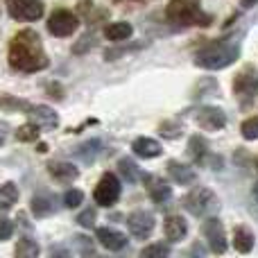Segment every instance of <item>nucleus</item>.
Segmentation results:
<instances>
[{"mask_svg": "<svg viewBox=\"0 0 258 258\" xmlns=\"http://www.w3.org/2000/svg\"><path fill=\"white\" fill-rule=\"evenodd\" d=\"M9 66L18 73H39L48 68V54L43 50L41 36L34 30H21L9 41L7 50Z\"/></svg>", "mask_w": 258, "mask_h": 258, "instance_id": "f257e3e1", "label": "nucleus"}, {"mask_svg": "<svg viewBox=\"0 0 258 258\" xmlns=\"http://www.w3.org/2000/svg\"><path fill=\"white\" fill-rule=\"evenodd\" d=\"M240 57V43L238 39L229 36V39H218L211 43L202 45L200 50H195V63L206 71H222V68L231 66L233 61H238Z\"/></svg>", "mask_w": 258, "mask_h": 258, "instance_id": "f03ea898", "label": "nucleus"}, {"mask_svg": "<svg viewBox=\"0 0 258 258\" xmlns=\"http://www.w3.org/2000/svg\"><path fill=\"white\" fill-rule=\"evenodd\" d=\"M165 18L177 27H209L213 16L202 9L200 0H170L165 7Z\"/></svg>", "mask_w": 258, "mask_h": 258, "instance_id": "7ed1b4c3", "label": "nucleus"}, {"mask_svg": "<svg viewBox=\"0 0 258 258\" xmlns=\"http://www.w3.org/2000/svg\"><path fill=\"white\" fill-rule=\"evenodd\" d=\"M258 93V73L254 66H245L233 77V95L242 107H249L254 95Z\"/></svg>", "mask_w": 258, "mask_h": 258, "instance_id": "20e7f679", "label": "nucleus"}, {"mask_svg": "<svg viewBox=\"0 0 258 258\" xmlns=\"http://www.w3.org/2000/svg\"><path fill=\"white\" fill-rule=\"evenodd\" d=\"M77 27H80V18L71 9H54L48 16V32L52 36H59V39L75 34Z\"/></svg>", "mask_w": 258, "mask_h": 258, "instance_id": "39448f33", "label": "nucleus"}, {"mask_svg": "<svg viewBox=\"0 0 258 258\" xmlns=\"http://www.w3.org/2000/svg\"><path fill=\"white\" fill-rule=\"evenodd\" d=\"M9 16L21 23H34L43 16V3L41 0H5Z\"/></svg>", "mask_w": 258, "mask_h": 258, "instance_id": "423d86ee", "label": "nucleus"}, {"mask_svg": "<svg viewBox=\"0 0 258 258\" xmlns=\"http://www.w3.org/2000/svg\"><path fill=\"white\" fill-rule=\"evenodd\" d=\"M95 202H98L100 206H113L118 202V197H120V181H118V177L113 172H104L102 179L98 181V186H95Z\"/></svg>", "mask_w": 258, "mask_h": 258, "instance_id": "0eeeda50", "label": "nucleus"}, {"mask_svg": "<svg viewBox=\"0 0 258 258\" xmlns=\"http://www.w3.org/2000/svg\"><path fill=\"white\" fill-rule=\"evenodd\" d=\"M213 202H215V195L209 190V188H192V190L183 197L181 204L188 213H192L195 218H202Z\"/></svg>", "mask_w": 258, "mask_h": 258, "instance_id": "6e6552de", "label": "nucleus"}, {"mask_svg": "<svg viewBox=\"0 0 258 258\" xmlns=\"http://www.w3.org/2000/svg\"><path fill=\"white\" fill-rule=\"evenodd\" d=\"M206 240H209V247L213 254H224L227 251V233H224V227L218 218H209L202 227Z\"/></svg>", "mask_w": 258, "mask_h": 258, "instance_id": "1a4fd4ad", "label": "nucleus"}, {"mask_svg": "<svg viewBox=\"0 0 258 258\" xmlns=\"http://www.w3.org/2000/svg\"><path fill=\"white\" fill-rule=\"evenodd\" d=\"M154 215L147 213V211H136V213L129 215L127 220V227L129 231H132V236L136 238V240H145V238L152 236V231H154Z\"/></svg>", "mask_w": 258, "mask_h": 258, "instance_id": "9d476101", "label": "nucleus"}, {"mask_svg": "<svg viewBox=\"0 0 258 258\" xmlns=\"http://www.w3.org/2000/svg\"><path fill=\"white\" fill-rule=\"evenodd\" d=\"M195 120L197 125L202 129H206V132H218V129H222L227 125V116H224L222 109L218 107H202L195 111Z\"/></svg>", "mask_w": 258, "mask_h": 258, "instance_id": "9b49d317", "label": "nucleus"}, {"mask_svg": "<svg viewBox=\"0 0 258 258\" xmlns=\"http://www.w3.org/2000/svg\"><path fill=\"white\" fill-rule=\"evenodd\" d=\"M27 116H30V122H34L39 129H54L57 127V122H59L57 113H54L50 107H45V104L30 107L27 109Z\"/></svg>", "mask_w": 258, "mask_h": 258, "instance_id": "f8f14e48", "label": "nucleus"}, {"mask_svg": "<svg viewBox=\"0 0 258 258\" xmlns=\"http://www.w3.org/2000/svg\"><path fill=\"white\" fill-rule=\"evenodd\" d=\"M145 186H147V192H150L152 202L154 204H163L165 200H168L170 195H172V190H170V183L165 181V179L161 177H152V174H145Z\"/></svg>", "mask_w": 258, "mask_h": 258, "instance_id": "ddd939ff", "label": "nucleus"}, {"mask_svg": "<svg viewBox=\"0 0 258 258\" xmlns=\"http://www.w3.org/2000/svg\"><path fill=\"white\" fill-rule=\"evenodd\" d=\"M95 236H98L100 245H102V247H107V249H111V251H120V249H125V245H127V238H125V233L116 231V229L100 227L98 231H95Z\"/></svg>", "mask_w": 258, "mask_h": 258, "instance_id": "4468645a", "label": "nucleus"}, {"mask_svg": "<svg viewBox=\"0 0 258 258\" xmlns=\"http://www.w3.org/2000/svg\"><path fill=\"white\" fill-rule=\"evenodd\" d=\"M77 12H80V16H82V21L86 23V25H100V21H107V16H109V12H104V9H100V7H95L93 5V0H82L80 5H77Z\"/></svg>", "mask_w": 258, "mask_h": 258, "instance_id": "2eb2a0df", "label": "nucleus"}, {"mask_svg": "<svg viewBox=\"0 0 258 258\" xmlns=\"http://www.w3.org/2000/svg\"><path fill=\"white\" fill-rule=\"evenodd\" d=\"M163 231H165V236H168V240L179 242V240L186 238L188 224H186V220H183L181 215H168L165 222H163Z\"/></svg>", "mask_w": 258, "mask_h": 258, "instance_id": "dca6fc26", "label": "nucleus"}, {"mask_svg": "<svg viewBox=\"0 0 258 258\" xmlns=\"http://www.w3.org/2000/svg\"><path fill=\"white\" fill-rule=\"evenodd\" d=\"M132 150L136 152V156H141V159H154V156H159L161 152H163V147H161V143L154 141V138L141 136L132 143Z\"/></svg>", "mask_w": 258, "mask_h": 258, "instance_id": "f3484780", "label": "nucleus"}, {"mask_svg": "<svg viewBox=\"0 0 258 258\" xmlns=\"http://www.w3.org/2000/svg\"><path fill=\"white\" fill-rule=\"evenodd\" d=\"M48 172H50V177H54L57 181H73V179H77L80 170L73 163H66V161H50Z\"/></svg>", "mask_w": 258, "mask_h": 258, "instance_id": "a211bd4d", "label": "nucleus"}, {"mask_svg": "<svg viewBox=\"0 0 258 258\" xmlns=\"http://www.w3.org/2000/svg\"><path fill=\"white\" fill-rule=\"evenodd\" d=\"M134 34V27L129 23L120 21V23H109L104 27V39L107 41H113V43H120V41H127L129 36Z\"/></svg>", "mask_w": 258, "mask_h": 258, "instance_id": "6ab92c4d", "label": "nucleus"}, {"mask_svg": "<svg viewBox=\"0 0 258 258\" xmlns=\"http://www.w3.org/2000/svg\"><path fill=\"white\" fill-rule=\"evenodd\" d=\"M168 172L179 186H190L195 181V172L190 170V165H183V163H177V161H170L168 163Z\"/></svg>", "mask_w": 258, "mask_h": 258, "instance_id": "aec40b11", "label": "nucleus"}, {"mask_svg": "<svg viewBox=\"0 0 258 258\" xmlns=\"http://www.w3.org/2000/svg\"><path fill=\"white\" fill-rule=\"evenodd\" d=\"M254 233L249 231L247 227H236V233H233V247H236L240 254H249L254 249Z\"/></svg>", "mask_w": 258, "mask_h": 258, "instance_id": "412c9836", "label": "nucleus"}, {"mask_svg": "<svg viewBox=\"0 0 258 258\" xmlns=\"http://www.w3.org/2000/svg\"><path fill=\"white\" fill-rule=\"evenodd\" d=\"M118 174H120V177L125 179V181H129V183H136V181H141V179L145 177V174L141 172V168H138L132 159H127V156L118 161Z\"/></svg>", "mask_w": 258, "mask_h": 258, "instance_id": "4be33fe9", "label": "nucleus"}, {"mask_svg": "<svg viewBox=\"0 0 258 258\" xmlns=\"http://www.w3.org/2000/svg\"><path fill=\"white\" fill-rule=\"evenodd\" d=\"M16 202H18V188H16V183H12V181L3 183V186H0V211L12 209Z\"/></svg>", "mask_w": 258, "mask_h": 258, "instance_id": "5701e85b", "label": "nucleus"}, {"mask_svg": "<svg viewBox=\"0 0 258 258\" xmlns=\"http://www.w3.org/2000/svg\"><path fill=\"white\" fill-rule=\"evenodd\" d=\"M52 209H54V204H52V197L50 195H34L32 197V213H34L36 218L50 215Z\"/></svg>", "mask_w": 258, "mask_h": 258, "instance_id": "b1692460", "label": "nucleus"}, {"mask_svg": "<svg viewBox=\"0 0 258 258\" xmlns=\"http://www.w3.org/2000/svg\"><path fill=\"white\" fill-rule=\"evenodd\" d=\"M14 258H39V245L30 238H23L14 249Z\"/></svg>", "mask_w": 258, "mask_h": 258, "instance_id": "393cba45", "label": "nucleus"}, {"mask_svg": "<svg viewBox=\"0 0 258 258\" xmlns=\"http://www.w3.org/2000/svg\"><path fill=\"white\" fill-rule=\"evenodd\" d=\"M188 152L195 159V163H204L206 154H209V147H206L204 138L202 136H190V143H188Z\"/></svg>", "mask_w": 258, "mask_h": 258, "instance_id": "a878e982", "label": "nucleus"}, {"mask_svg": "<svg viewBox=\"0 0 258 258\" xmlns=\"http://www.w3.org/2000/svg\"><path fill=\"white\" fill-rule=\"evenodd\" d=\"M168 242H154V245H147L145 249H141V258H168Z\"/></svg>", "mask_w": 258, "mask_h": 258, "instance_id": "bb28decb", "label": "nucleus"}, {"mask_svg": "<svg viewBox=\"0 0 258 258\" xmlns=\"http://www.w3.org/2000/svg\"><path fill=\"white\" fill-rule=\"evenodd\" d=\"M39 132L41 129L34 125V122H27V125H21L16 129V138L21 143H32V141H36L39 138Z\"/></svg>", "mask_w": 258, "mask_h": 258, "instance_id": "cd10ccee", "label": "nucleus"}, {"mask_svg": "<svg viewBox=\"0 0 258 258\" xmlns=\"http://www.w3.org/2000/svg\"><path fill=\"white\" fill-rule=\"evenodd\" d=\"M32 104L23 102L18 98H12V95H0V109H7V111H27Z\"/></svg>", "mask_w": 258, "mask_h": 258, "instance_id": "c85d7f7f", "label": "nucleus"}, {"mask_svg": "<svg viewBox=\"0 0 258 258\" xmlns=\"http://www.w3.org/2000/svg\"><path fill=\"white\" fill-rule=\"evenodd\" d=\"M240 134L247 138V141H256L258 138V116L247 118V120L240 125Z\"/></svg>", "mask_w": 258, "mask_h": 258, "instance_id": "c756f323", "label": "nucleus"}, {"mask_svg": "<svg viewBox=\"0 0 258 258\" xmlns=\"http://www.w3.org/2000/svg\"><path fill=\"white\" fill-rule=\"evenodd\" d=\"M82 200H84V195H82V190H77V188L63 192V206H68V209H77V206L82 204Z\"/></svg>", "mask_w": 258, "mask_h": 258, "instance_id": "7c9ffc66", "label": "nucleus"}, {"mask_svg": "<svg viewBox=\"0 0 258 258\" xmlns=\"http://www.w3.org/2000/svg\"><path fill=\"white\" fill-rule=\"evenodd\" d=\"M93 41H95V36H93V34L82 36V39L77 41L75 45H73V52H75V54H84V52H89V50L93 48Z\"/></svg>", "mask_w": 258, "mask_h": 258, "instance_id": "2f4dec72", "label": "nucleus"}, {"mask_svg": "<svg viewBox=\"0 0 258 258\" xmlns=\"http://www.w3.org/2000/svg\"><path fill=\"white\" fill-rule=\"evenodd\" d=\"M14 236V222L7 218H0V240H9Z\"/></svg>", "mask_w": 258, "mask_h": 258, "instance_id": "473e14b6", "label": "nucleus"}, {"mask_svg": "<svg viewBox=\"0 0 258 258\" xmlns=\"http://www.w3.org/2000/svg\"><path fill=\"white\" fill-rule=\"evenodd\" d=\"M77 222H80L82 227H93V224H95V211L93 209H86L84 213L77 215Z\"/></svg>", "mask_w": 258, "mask_h": 258, "instance_id": "72a5a7b5", "label": "nucleus"}, {"mask_svg": "<svg viewBox=\"0 0 258 258\" xmlns=\"http://www.w3.org/2000/svg\"><path fill=\"white\" fill-rule=\"evenodd\" d=\"M161 134H163L165 138H177L179 134H181V125H170V122H163V125H161Z\"/></svg>", "mask_w": 258, "mask_h": 258, "instance_id": "f704fd0d", "label": "nucleus"}, {"mask_svg": "<svg viewBox=\"0 0 258 258\" xmlns=\"http://www.w3.org/2000/svg\"><path fill=\"white\" fill-rule=\"evenodd\" d=\"M50 258H73V256H71V251H68L66 247L54 245L52 249H50Z\"/></svg>", "mask_w": 258, "mask_h": 258, "instance_id": "c9c22d12", "label": "nucleus"}, {"mask_svg": "<svg viewBox=\"0 0 258 258\" xmlns=\"http://www.w3.org/2000/svg\"><path fill=\"white\" fill-rule=\"evenodd\" d=\"M7 134H9V127H7V122H0V145H3V143L7 141Z\"/></svg>", "mask_w": 258, "mask_h": 258, "instance_id": "e433bc0d", "label": "nucleus"}, {"mask_svg": "<svg viewBox=\"0 0 258 258\" xmlns=\"http://www.w3.org/2000/svg\"><path fill=\"white\" fill-rule=\"evenodd\" d=\"M48 91H50V93H52L57 100H61V98H63V91H59V86H57V84H50V86H48Z\"/></svg>", "mask_w": 258, "mask_h": 258, "instance_id": "4c0bfd02", "label": "nucleus"}, {"mask_svg": "<svg viewBox=\"0 0 258 258\" xmlns=\"http://www.w3.org/2000/svg\"><path fill=\"white\" fill-rule=\"evenodd\" d=\"M240 5L245 9H249V7H254V5H258V0H240Z\"/></svg>", "mask_w": 258, "mask_h": 258, "instance_id": "58836bf2", "label": "nucleus"}, {"mask_svg": "<svg viewBox=\"0 0 258 258\" xmlns=\"http://www.w3.org/2000/svg\"><path fill=\"white\" fill-rule=\"evenodd\" d=\"M84 258H104V256H100V254H95V251H86V254H84Z\"/></svg>", "mask_w": 258, "mask_h": 258, "instance_id": "ea45409f", "label": "nucleus"}, {"mask_svg": "<svg viewBox=\"0 0 258 258\" xmlns=\"http://www.w3.org/2000/svg\"><path fill=\"white\" fill-rule=\"evenodd\" d=\"M116 3H125V0H116ZM136 3H145V0H136Z\"/></svg>", "mask_w": 258, "mask_h": 258, "instance_id": "a19ab883", "label": "nucleus"}, {"mask_svg": "<svg viewBox=\"0 0 258 258\" xmlns=\"http://www.w3.org/2000/svg\"><path fill=\"white\" fill-rule=\"evenodd\" d=\"M256 200H258V186H256Z\"/></svg>", "mask_w": 258, "mask_h": 258, "instance_id": "79ce46f5", "label": "nucleus"}]
</instances>
